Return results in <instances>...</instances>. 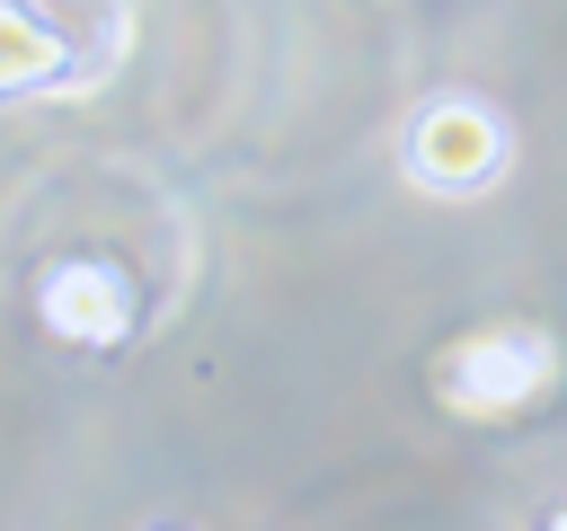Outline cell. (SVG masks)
Instances as JSON below:
<instances>
[{"label": "cell", "instance_id": "3", "mask_svg": "<svg viewBox=\"0 0 567 531\" xmlns=\"http://www.w3.org/2000/svg\"><path fill=\"white\" fill-rule=\"evenodd\" d=\"M44 319L80 345H115L133 327V283L115 266H53L44 274Z\"/></svg>", "mask_w": 567, "mask_h": 531}, {"label": "cell", "instance_id": "4", "mask_svg": "<svg viewBox=\"0 0 567 531\" xmlns=\"http://www.w3.org/2000/svg\"><path fill=\"white\" fill-rule=\"evenodd\" d=\"M71 80V53L62 35L27 9V0H0V97H27V88H53Z\"/></svg>", "mask_w": 567, "mask_h": 531}, {"label": "cell", "instance_id": "1", "mask_svg": "<svg viewBox=\"0 0 567 531\" xmlns=\"http://www.w3.org/2000/svg\"><path fill=\"white\" fill-rule=\"evenodd\" d=\"M549 372H558L549 327H532V319H496V327H470L461 345H443L434 389H443L452 416H514V407H532V398L549 389Z\"/></svg>", "mask_w": 567, "mask_h": 531}, {"label": "cell", "instance_id": "5", "mask_svg": "<svg viewBox=\"0 0 567 531\" xmlns=\"http://www.w3.org/2000/svg\"><path fill=\"white\" fill-rule=\"evenodd\" d=\"M549 531H567V513H558V522H549Z\"/></svg>", "mask_w": 567, "mask_h": 531}, {"label": "cell", "instance_id": "2", "mask_svg": "<svg viewBox=\"0 0 567 531\" xmlns=\"http://www.w3.org/2000/svg\"><path fill=\"white\" fill-rule=\"evenodd\" d=\"M505 124L478 106V97H434L416 124H408V177L434 186V195H470L487 177H505Z\"/></svg>", "mask_w": 567, "mask_h": 531}]
</instances>
